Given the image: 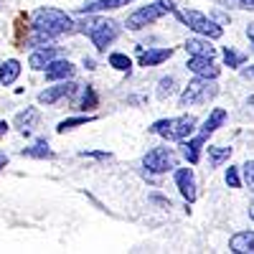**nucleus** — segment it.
Instances as JSON below:
<instances>
[{"label": "nucleus", "instance_id": "f257e3e1", "mask_svg": "<svg viewBox=\"0 0 254 254\" xmlns=\"http://www.w3.org/2000/svg\"><path fill=\"white\" fill-rule=\"evenodd\" d=\"M31 28L46 33V36H51V38L76 33L74 18H71L69 13L59 10V8H38V10H33V15H31Z\"/></svg>", "mask_w": 254, "mask_h": 254}, {"label": "nucleus", "instance_id": "f03ea898", "mask_svg": "<svg viewBox=\"0 0 254 254\" xmlns=\"http://www.w3.org/2000/svg\"><path fill=\"white\" fill-rule=\"evenodd\" d=\"M76 31L87 33L99 54L107 51V46H112L122 33L120 23L112 18H87V20H81V23H76Z\"/></svg>", "mask_w": 254, "mask_h": 254}, {"label": "nucleus", "instance_id": "7ed1b4c3", "mask_svg": "<svg viewBox=\"0 0 254 254\" xmlns=\"http://www.w3.org/2000/svg\"><path fill=\"white\" fill-rule=\"evenodd\" d=\"M196 125L198 120L193 115H181V117H168V120H158L153 122L147 130L153 135H160L163 140H173V142H181L186 137H190L196 132Z\"/></svg>", "mask_w": 254, "mask_h": 254}, {"label": "nucleus", "instance_id": "20e7f679", "mask_svg": "<svg viewBox=\"0 0 254 254\" xmlns=\"http://www.w3.org/2000/svg\"><path fill=\"white\" fill-rule=\"evenodd\" d=\"M216 94H219V87L214 84V79L196 76V79L181 92V97H178V107L188 110V107H193V104H206V102L214 99Z\"/></svg>", "mask_w": 254, "mask_h": 254}, {"label": "nucleus", "instance_id": "39448f33", "mask_svg": "<svg viewBox=\"0 0 254 254\" xmlns=\"http://www.w3.org/2000/svg\"><path fill=\"white\" fill-rule=\"evenodd\" d=\"M165 13H176L173 0H155V3L135 10L132 15H127V23H125V26L130 28V31H140V28H145V26L155 23V20H160Z\"/></svg>", "mask_w": 254, "mask_h": 254}, {"label": "nucleus", "instance_id": "423d86ee", "mask_svg": "<svg viewBox=\"0 0 254 254\" xmlns=\"http://www.w3.org/2000/svg\"><path fill=\"white\" fill-rule=\"evenodd\" d=\"M176 15H178L181 23H186L190 31H196L198 36H206V38H211V41H216V38L224 36L221 23H216L214 18H208V15H203V13H198V10H178V8H176Z\"/></svg>", "mask_w": 254, "mask_h": 254}, {"label": "nucleus", "instance_id": "0eeeda50", "mask_svg": "<svg viewBox=\"0 0 254 254\" xmlns=\"http://www.w3.org/2000/svg\"><path fill=\"white\" fill-rule=\"evenodd\" d=\"M142 168L153 176L168 173V171H176L178 168V155L171 150V147H153L142 155Z\"/></svg>", "mask_w": 254, "mask_h": 254}, {"label": "nucleus", "instance_id": "6e6552de", "mask_svg": "<svg viewBox=\"0 0 254 254\" xmlns=\"http://www.w3.org/2000/svg\"><path fill=\"white\" fill-rule=\"evenodd\" d=\"M173 178H176V186L181 190V196L188 201V203H193L198 198V186H196V176L190 168H176L173 171Z\"/></svg>", "mask_w": 254, "mask_h": 254}, {"label": "nucleus", "instance_id": "1a4fd4ad", "mask_svg": "<svg viewBox=\"0 0 254 254\" xmlns=\"http://www.w3.org/2000/svg\"><path fill=\"white\" fill-rule=\"evenodd\" d=\"M79 89V84H74L71 79H64V81H59V84H54V87H46L44 92L38 94V104H56L59 99H64V97H71L74 92Z\"/></svg>", "mask_w": 254, "mask_h": 254}, {"label": "nucleus", "instance_id": "9d476101", "mask_svg": "<svg viewBox=\"0 0 254 254\" xmlns=\"http://www.w3.org/2000/svg\"><path fill=\"white\" fill-rule=\"evenodd\" d=\"M186 69L190 74H196V76H203V79H216L221 74V66H216L211 56H190Z\"/></svg>", "mask_w": 254, "mask_h": 254}, {"label": "nucleus", "instance_id": "9b49d317", "mask_svg": "<svg viewBox=\"0 0 254 254\" xmlns=\"http://www.w3.org/2000/svg\"><path fill=\"white\" fill-rule=\"evenodd\" d=\"M61 56V49L59 46H38L31 56H28V66L33 69V71H44L49 64L54 61V59H59Z\"/></svg>", "mask_w": 254, "mask_h": 254}, {"label": "nucleus", "instance_id": "f8f14e48", "mask_svg": "<svg viewBox=\"0 0 254 254\" xmlns=\"http://www.w3.org/2000/svg\"><path fill=\"white\" fill-rule=\"evenodd\" d=\"M44 71H46V79L49 81H64V79H74L76 66H74L69 59H54Z\"/></svg>", "mask_w": 254, "mask_h": 254}, {"label": "nucleus", "instance_id": "ddd939ff", "mask_svg": "<svg viewBox=\"0 0 254 254\" xmlns=\"http://www.w3.org/2000/svg\"><path fill=\"white\" fill-rule=\"evenodd\" d=\"M206 140H208V137H203V135H196V137H186V140H181V153H183V158H186L190 165H196V163L201 160V153H203Z\"/></svg>", "mask_w": 254, "mask_h": 254}, {"label": "nucleus", "instance_id": "4468645a", "mask_svg": "<svg viewBox=\"0 0 254 254\" xmlns=\"http://www.w3.org/2000/svg\"><path fill=\"white\" fill-rule=\"evenodd\" d=\"M171 56H173V49H147V51L140 49V66H145V69L160 66V64L168 61Z\"/></svg>", "mask_w": 254, "mask_h": 254}, {"label": "nucleus", "instance_id": "2eb2a0df", "mask_svg": "<svg viewBox=\"0 0 254 254\" xmlns=\"http://www.w3.org/2000/svg\"><path fill=\"white\" fill-rule=\"evenodd\" d=\"M229 249L234 254H254V231H239L229 239Z\"/></svg>", "mask_w": 254, "mask_h": 254}, {"label": "nucleus", "instance_id": "dca6fc26", "mask_svg": "<svg viewBox=\"0 0 254 254\" xmlns=\"http://www.w3.org/2000/svg\"><path fill=\"white\" fill-rule=\"evenodd\" d=\"M38 120H41V115H38V110L36 107H26L23 112H18L15 115V120H13V125L20 130V135H28L33 127L38 125Z\"/></svg>", "mask_w": 254, "mask_h": 254}, {"label": "nucleus", "instance_id": "f3484780", "mask_svg": "<svg viewBox=\"0 0 254 254\" xmlns=\"http://www.w3.org/2000/svg\"><path fill=\"white\" fill-rule=\"evenodd\" d=\"M130 3H135V0H92V3H84L79 8V13L89 15V13H99V10H117V8L130 5Z\"/></svg>", "mask_w": 254, "mask_h": 254}, {"label": "nucleus", "instance_id": "a211bd4d", "mask_svg": "<svg viewBox=\"0 0 254 254\" xmlns=\"http://www.w3.org/2000/svg\"><path fill=\"white\" fill-rule=\"evenodd\" d=\"M208 41H211V38H206V36H201V38H188L183 49H186L190 56H211V59H214V56H216V49L211 46Z\"/></svg>", "mask_w": 254, "mask_h": 254}, {"label": "nucleus", "instance_id": "6ab92c4d", "mask_svg": "<svg viewBox=\"0 0 254 254\" xmlns=\"http://www.w3.org/2000/svg\"><path fill=\"white\" fill-rule=\"evenodd\" d=\"M226 122V110H221V107H216L214 112H211L206 120H203V125H201V130H198V135H203V137H211L219 127Z\"/></svg>", "mask_w": 254, "mask_h": 254}, {"label": "nucleus", "instance_id": "aec40b11", "mask_svg": "<svg viewBox=\"0 0 254 254\" xmlns=\"http://www.w3.org/2000/svg\"><path fill=\"white\" fill-rule=\"evenodd\" d=\"M18 76H20V61H18V59L0 61V84L10 87V84H13Z\"/></svg>", "mask_w": 254, "mask_h": 254}, {"label": "nucleus", "instance_id": "412c9836", "mask_svg": "<svg viewBox=\"0 0 254 254\" xmlns=\"http://www.w3.org/2000/svg\"><path fill=\"white\" fill-rule=\"evenodd\" d=\"M20 155H23V158H36V160H51V158H54V150L49 147L46 140H38V142H33L31 147H23V150H20Z\"/></svg>", "mask_w": 254, "mask_h": 254}, {"label": "nucleus", "instance_id": "4be33fe9", "mask_svg": "<svg viewBox=\"0 0 254 254\" xmlns=\"http://www.w3.org/2000/svg\"><path fill=\"white\" fill-rule=\"evenodd\" d=\"M231 158V147L226 145H208V165L211 168H221Z\"/></svg>", "mask_w": 254, "mask_h": 254}, {"label": "nucleus", "instance_id": "5701e85b", "mask_svg": "<svg viewBox=\"0 0 254 254\" xmlns=\"http://www.w3.org/2000/svg\"><path fill=\"white\" fill-rule=\"evenodd\" d=\"M94 120H97L94 115H84V117H69V120H61V122L56 125V132H59V135H64V132L74 130V127H81V125L94 122Z\"/></svg>", "mask_w": 254, "mask_h": 254}, {"label": "nucleus", "instance_id": "b1692460", "mask_svg": "<svg viewBox=\"0 0 254 254\" xmlns=\"http://www.w3.org/2000/svg\"><path fill=\"white\" fill-rule=\"evenodd\" d=\"M221 54H224V66H229V69H242V64H244V54L234 51L231 46H226Z\"/></svg>", "mask_w": 254, "mask_h": 254}, {"label": "nucleus", "instance_id": "393cba45", "mask_svg": "<svg viewBox=\"0 0 254 254\" xmlns=\"http://www.w3.org/2000/svg\"><path fill=\"white\" fill-rule=\"evenodd\" d=\"M97 92H94V87H92V84H87V87H84V92H81V102H79V110H84V112H87V110H94L97 107Z\"/></svg>", "mask_w": 254, "mask_h": 254}, {"label": "nucleus", "instance_id": "a878e982", "mask_svg": "<svg viewBox=\"0 0 254 254\" xmlns=\"http://www.w3.org/2000/svg\"><path fill=\"white\" fill-rule=\"evenodd\" d=\"M176 94V79L173 76H163L158 81V99H171Z\"/></svg>", "mask_w": 254, "mask_h": 254}, {"label": "nucleus", "instance_id": "bb28decb", "mask_svg": "<svg viewBox=\"0 0 254 254\" xmlns=\"http://www.w3.org/2000/svg\"><path fill=\"white\" fill-rule=\"evenodd\" d=\"M110 66H112V69H117V71L130 74L132 61H130V56H125V54H110Z\"/></svg>", "mask_w": 254, "mask_h": 254}, {"label": "nucleus", "instance_id": "cd10ccee", "mask_svg": "<svg viewBox=\"0 0 254 254\" xmlns=\"http://www.w3.org/2000/svg\"><path fill=\"white\" fill-rule=\"evenodd\" d=\"M226 186H229V188H239V186H242V176H239V168L229 165V171H226Z\"/></svg>", "mask_w": 254, "mask_h": 254}, {"label": "nucleus", "instance_id": "c85d7f7f", "mask_svg": "<svg viewBox=\"0 0 254 254\" xmlns=\"http://www.w3.org/2000/svg\"><path fill=\"white\" fill-rule=\"evenodd\" d=\"M242 173H244V181H247V186L254 190V160H247V163L242 165Z\"/></svg>", "mask_w": 254, "mask_h": 254}, {"label": "nucleus", "instance_id": "c756f323", "mask_svg": "<svg viewBox=\"0 0 254 254\" xmlns=\"http://www.w3.org/2000/svg\"><path fill=\"white\" fill-rule=\"evenodd\" d=\"M79 155L81 158H97V160H110L112 158V153H107V150H84Z\"/></svg>", "mask_w": 254, "mask_h": 254}, {"label": "nucleus", "instance_id": "7c9ffc66", "mask_svg": "<svg viewBox=\"0 0 254 254\" xmlns=\"http://www.w3.org/2000/svg\"><path fill=\"white\" fill-rule=\"evenodd\" d=\"M237 5L244 10H254V0H237Z\"/></svg>", "mask_w": 254, "mask_h": 254}, {"label": "nucleus", "instance_id": "2f4dec72", "mask_svg": "<svg viewBox=\"0 0 254 254\" xmlns=\"http://www.w3.org/2000/svg\"><path fill=\"white\" fill-rule=\"evenodd\" d=\"M242 76L244 79H254V66H242Z\"/></svg>", "mask_w": 254, "mask_h": 254}, {"label": "nucleus", "instance_id": "473e14b6", "mask_svg": "<svg viewBox=\"0 0 254 254\" xmlns=\"http://www.w3.org/2000/svg\"><path fill=\"white\" fill-rule=\"evenodd\" d=\"M8 127H10V125H8L5 120H0V137H3V135L8 132Z\"/></svg>", "mask_w": 254, "mask_h": 254}, {"label": "nucleus", "instance_id": "72a5a7b5", "mask_svg": "<svg viewBox=\"0 0 254 254\" xmlns=\"http://www.w3.org/2000/svg\"><path fill=\"white\" fill-rule=\"evenodd\" d=\"M84 66L92 71V69H97V64H94V59H84Z\"/></svg>", "mask_w": 254, "mask_h": 254}, {"label": "nucleus", "instance_id": "f704fd0d", "mask_svg": "<svg viewBox=\"0 0 254 254\" xmlns=\"http://www.w3.org/2000/svg\"><path fill=\"white\" fill-rule=\"evenodd\" d=\"M214 3H219V5H224V8H229V5H234L237 0H214Z\"/></svg>", "mask_w": 254, "mask_h": 254}, {"label": "nucleus", "instance_id": "c9c22d12", "mask_svg": "<svg viewBox=\"0 0 254 254\" xmlns=\"http://www.w3.org/2000/svg\"><path fill=\"white\" fill-rule=\"evenodd\" d=\"M247 36H249V41L254 44V23H249V26H247Z\"/></svg>", "mask_w": 254, "mask_h": 254}, {"label": "nucleus", "instance_id": "e433bc0d", "mask_svg": "<svg viewBox=\"0 0 254 254\" xmlns=\"http://www.w3.org/2000/svg\"><path fill=\"white\" fill-rule=\"evenodd\" d=\"M5 165H8V155H5V153H0V171H3Z\"/></svg>", "mask_w": 254, "mask_h": 254}, {"label": "nucleus", "instance_id": "4c0bfd02", "mask_svg": "<svg viewBox=\"0 0 254 254\" xmlns=\"http://www.w3.org/2000/svg\"><path fill=\"white\" fill-rule=\"evenodd\" d=\"M249 219H252V221H254V206H252V208H249Z\"/></svg>", "mask_w": 254, "mask_h": 254}]
</instances>
